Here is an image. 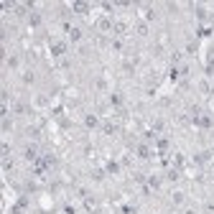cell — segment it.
<instances>
[{"label":"cell","mask_w":214,"mask_h":214,"mask_svg":"<svg viewBox=\"0 0 214 214\" xmlns=\"http://www.w3.org/2000/svg\"><path fill=\"white\" fill-rule=\"evenodd\" d=\"M183 202V194H178V191H176V194H173V204H181Z\"/></svg>","instance_id":"6da1fadb"}]
</instances>
